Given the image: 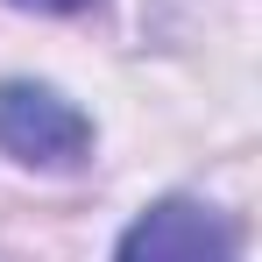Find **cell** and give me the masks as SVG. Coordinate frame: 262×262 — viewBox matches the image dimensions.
Masks as SVG:
<instances>
[{"label": "cell", "instance_id": "cell-1", "mask_svg": "<svg viewBox=\"0 0 262 262\" xmlns=\"http://www.w3.org/2000/svg\"><path fill=\"white\" fill-rule=\"evenodd\" d=\"M0 149L14 163H43V170H71L85 163L92 128L78 106H64L43 85H0Z\"/></svg>", "mask_w": 262, "mask_h": 262}, {"label": "cell", "instance_id": "cell-2", "mask_svg": "<svg viewBox=\"0 0 262 262\" xmlns=\"http://www.w3.org/2000/svg\"><path fill=\"white\" fill-rule=\"evenodd\" d=\"M121 262H234V234H227L220 213L170 199V206H156L128 227Z\"/></svg>", "mask_w": 262, "mask_h": 262}, {"label": "cell", "instance_id": "cell-3", "mask_svg": "<svg viewBox=\"0 0 262 262\" xmlns=\"http://www.w3.org/2000/svg\"><path fill=\"white\" fill-rule=\"evenodd\" d=\"M21 7H85V0H21Z\"/></svg>", "mask_w": 262, "mask_h": 262}]
</instances>
